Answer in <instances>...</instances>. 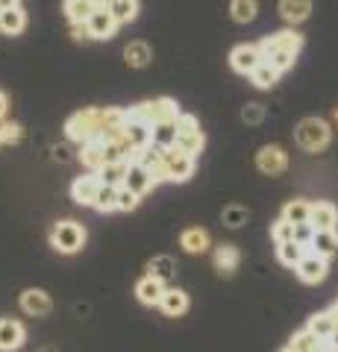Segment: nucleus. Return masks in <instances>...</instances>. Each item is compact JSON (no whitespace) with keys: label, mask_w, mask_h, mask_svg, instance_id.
Wrapping results in <instances>:
<instances>
[{"label":"nucleus","mask_w":338,"mask_h":352,"mask_svg":"<svg viewBox=\"0 0 338 352\" xmlns=\"http://www.w3.org/2000/svg\"><path fill=\"white\" fill-rule=\"evenodd\" d=\"M309 250L318 252V256H324V258L335 256L338 252V232L335 229H315V238H312Z\"/></svg>","instance_id":"nucleus-23"},{"label":"nucleus","mask_w":338,"mask_h":352,"mask_svg":"<svg viewBox=\"0 0 338 352\" xmlns=\"http://www.w3.org/2000/svg\"><path fill=\"white\" fill-rule=\"evenodd\" d=\"M94 208L97 212H115L118 208V188L115 185H101V191H97V200H94Z\"/></svg>","instance_id":"nucleus-37"},{"label":"nucleus","mask_w":338,"mask_h":352,"mask_svg":"<svg viewBox=\"0 0 338 352\" xmlns=\"http://www.w3.org/2000/svg\"><path fill=\"white\" fill-rule=\"evenodd\" d=\"M147 276H156V279H162V282H168L173 273H177V261H173L171 256H156L154 261L147 264Z\"/></svg>","instance_id":"nucleus-34"},{"label":"nucleus","mask_w":338,"mask_h":352,"mask_svg":"<svg viewBox=\"0 0 338 352\" xmlns=\"http://www.w3.org/2000/svg\"><path fill=\"white\" fill-rule=\"evenodd\" d=\"M294 270H297L300 282H306V285H318V282H324V279H326V270H330V267H326V258H324V256H318V252H312V250H309L306 256L300 258V264H297Z\"/></svg>","instance_id":"nucleus-9"},{"label":"nucleus","mask_w":338,"mask_h":352,"mask_svg":"<svg viewBox=\"0 0 338 352\" xmlns=\"http://www.w3.org/2000/svg\"><path fill=\"white\" fill-rule=\"evenodd\" d=\"M309 223L315 229H335V223H338V208L332 203H315L312 206V214H309Z\"/></svg>","instance_id":"nucleus-25"},{"label":"nucleus","mask_w":338,"mask_h":352,"mask_svg":"<svg viewBox=\"0 0 338 352\" xmlns=\"http://www.w3.org/2000/svg\"><path fill=\"white\" fill-rule=\"evenodd\" d=\"M294 59H297V53H291V50H271L268 56H265V62L274 65L279 74L288 71V68H294Z\"/></svg>","instance_id":"nucleus-39"},{"label":"nucleus","mask_w":338,"mask_h":352,"mask_svg":"<svg viewBox=\"0 0 338 352\" xmlns=\"http://www.w3.org/2000/svg\"><path fill=\"white\" fill-rule=\"evenodd\" d=\"M109 3H112V0H97V6H106V9H109Z\"/></svg>","instance_id":"nucleus-51"},{"label":"nucleus","mask_w":338,"mask_h":352,"mask_svg":"<svg viewBox=\"0 0 338 352\" xmlns=\"http://www.w3.org/2000/svg\"><path fill=\"white\" fill-rule=\"evenodd\" d=\"M21 308H24L27 314H32V317H45V314H50V308H53L50 294H45L41 288H30V291L21 294Z\"/></svg>","instance_id":"nucleus-14"},{"label":"nucleus","mask_w":338,"mask_h":352,"mask_svg":"<svg viewBox=\"0 0 338 352\" xmlns=\"http://www.w3.org/2000/svg\"><path fill=\"white\" fill-rule=\"evenodd\" d=\"M300 47H303V36H300V32H294V30L274 32V36L262 38V44H259L262 56H268L271 50H291V53H300Z\"/></svg>","instance_id":"nucleus-10"},{"label":"nucleus","mask_w":338,"mask_h":352,"mask_svg":"<svg viewBox=\"0 0 338 352\" xmlns=\"http://www.w3.org/2000/svg\"><path fill=\"white\" fill-rule=\"evenodd\" d=\"M94 9H101L97 6V0H65L62 3V12H65V18H68L71 24H85V21L92 18Z\"/></svg>","instance_id":"nucleus-21"},{"label":"nucleus","mask_w":338,"mask_h":352,"mask_svg":"<svg viewBox=\"0 0 338 352\" xmlns=\"http://www.w3.org/2000/svg\"><path fill=\"white\" fill-rule=\"evenodd\" d=\"M12 6H21V0H0V9H12Z\"/></svg>","instance_id":"nucleus-47"},{"label":"nucleus","mask_w":338,"mask_h":352,"mask_svg":"<svg viewBox=\"0 0 338 352\" xmlns=\"http://www.w3.org/2000/svg\"><path fill=\"white\" fill-rule=\"evenodd\" d=\"M124 185L129 191H136L138 197H145L147 191H154V176H150V170L145 168V164H138V162H129V170H127V179Z\"/></svg>","instance_id":"nucleus-13"},{"label":"nucleus","mask_w":338,"mask_h":352,"mask_svg":"<svg viewBox=\"0 0 338 352\" xmlns=\"http://www.w3.org/2000/svg\"><path fill=\"white\" fill-rule=\"evenodd\" d=\"M238 261H242V252H238V247H233V244H221L215 250V267L221 270V273H235V267H238Z\"/></svg>","instance_id":"nucleus-27"},{"label":"nucleus","mask_w":338,"mask_h":352,"mask_svg":"<svg viewBox=\"0 0 338 352\" xmlns=\"http://www.w3.org/2000/svg\"><path fill=\"white\" fill-rule=\"evenodd\" d=\"M53 153H56V159H59V162H65V159H68V150H65V147H56Z\"/></svg>","instance_id":"nucleus-49"},{"label":"nucleus","mask_w":338,"mask_h":352,"mask_svg":"<svg viewBox=\"0 0 338 352\" xmlns=\"http://www.w3.org/2000/svg\"><path fill=\"white\" fill-rule=\"evenodd\" d=\"M306 329L309 332L318 338V340H330L332 338V332H335V320H332V314L330 311H318V314H312L309 317V323H306Z\"/></svg>","instance_id":"nucleus-28"},{"label":"nucleus","mask_w":338,"mask_h":352,"mask_svg":"<svg viewBox=\"0 0 338 352\" xmlns=\"http://www.w3.org/2000/svg\"><path fill=\"white\" fill-rule=\"evenodd\" d=\"M262 62H265V56H262L259 44H238V47H233V53H230L233 71L235 74H244V76L253 74Z\"/></svg>","instance_id":"nucleus-7"},{"label":"nucleus","mask_w":338,"mask_h":352,"mask_svg":"<svg viewBox=\"0 0 338 352\" xmlns=\"http://www.w3.org/2000/svg\"><path fill=\"white\" fill-rule=\"evenodd\" d=\"M24 344V326L18 320H0V352H15Z\"/></svg>","instance_id":"nucleus-17"},{"label":"nucleus","mask_w":338,"mask_h":352,"mask_svg":"<svg viewBox=\"0 0 338 352\" xmlns=\"http://www.w3.org/2000/svg\"><path fill=\"white\" fill-rule=\"evenodd\" d=\"M83 241H85V229L80 223H74V220H62L50 232V244L56 252H77L83 247Z\"/></svg>","instance_id":"nucleus-5"},{"label":"nucleus","mask_w":338,"mask_h":352,"mask_svg":"<svg viewBox=\"0 0 338 352\" xmlns=\"http://www.w3.org/2000/svg\"><path fill=\"white\" fill-rule=\"evenodd\" d=\"M159 308H162V311H165L168 317H182L185 311H189V294L180 291V288H171V291L162 294Z\"/></svg>","instance_id":"nucleus-22"},{"label":"nucleus","mask_w":338,"mask_h":352,"mask_svg":"<svg viewBox=\"0 0 338 352\" xmlns=\"http://www.w3.org/2000/svg\"><path fill=\"white\" fill-rule=\"evenodd\" d=\"M230 15L238 24H250L259 15V0H230Z\"/></svg>","instance_id":"nucleus-31"},{"label":"nucleus","mask_w":338,"mask_h":352,"mask_svg":"<svg viewBox=\"0 0 338 352\" xmlns=\"http://www.w3.org/2000/svg\"><path fill=\"white\" fill-rule=\"evenodd\" d=\"M256 168L268 176H279L282 170L288 168V153L282 150L279 144H265L256 153Z\"/></svg>","instance_id":"nucleus-8"},{"label":"nucleus","mask_w":338,"mask_h":352,"mask_svg":"<svg viewBox=\"0 0 338 352\" xmlns=\"http://www.w3.org/2000/svg\"><path fill=\"white\" fill-rule=\"evenodd\" d=\"M71 30H74V38H77V41L92 38V32H89V27H85V24H71Z\"/></svg>","instance_id":"nucleus-46"},{"label":"nucleus","mask_w":338,"mask_h":352,"mask_svg":"<svg viewBox=\"0 0 338 352\" xmlns=\"http://www.w3.org/2000/svg\"><path fill=\"white\" fill-rule=\"evenodd\" d=\"M101 126H103V109H83V112H74L68 118L65 135L74 144H85L92 138H101Z\"/></svg>","instance_id":"nucleus-2"},{"label":"nucleus","mask_w":338,"mask_h":352,"mask_svg":"<svg viewBox=\"0 0 338 352\" xmlns=\"http://www.w3.org/2000/svg\"><path fill=\"white\" fill-rule=\"evenodd\" d=\"M279 15L286 24H303L312 15V0H279Z\"/></svg>","instance_id":"nucleus-18"},{"label":"nucleus","mask_w":338,"mask_h":352,"mask_svg":"<svg viewBox=\"0 0 338 352\" xmlns=\"http://www.w3.org/2000/svg\"><path fill=\"white\" fill-rule=\"evenodd\" d=\"M165 291H168L165 282L156 279V276H145V279L136 285V296L145 305H159L162 302V294H165Z\"/></svg>","instance_id":"nucleus-20"},{"label":"nucleus","mask_w":338,"mask_h":352,"mask_svg":"<svg viewBox=\"0 0 338 352\" xmlns=\"http://www.w3.org/2000/svg\"><path fill=\"white\" fill-rule=\"evenodd\" d=\"M109 12L115 15L118 24H133L138 18V0H112V3H109Z\"/></svg>","instance_id":"nucleus-32"},{"label":"nucleus","mask_w":338,"mask_h":352,"mask_svg":"<svg viewBox=\"0 0 338 352\" xmlns=\"http://www.w3.org/2000/svg\"><path fill=\"white\" fill-rule=\"evenodd\" d=\"M80 162L89 170H101L106 164V141L92 138V141H85V144H80Z\"/></svg>","instance_id":"nucleus-15"},{"label":"nucleus","mask_w":338,"mask_h":352,"mask_svg":"<svg viewBox=\"0 0 338 352\" xmlns=\"http://www.w3.org/2000/svg\"><path fill=\"white\" fill-rule=\"evenodd\" d=\"M312 238H315V226L309 223V220H306V223H294V241H297V244H312Z\"/></svg>","instance_id":"nucleus-45"},{"label":"nucleus","mask_w":338,"mask_h":352,"mask_svg":"<svg viewBox=\"0 0 338 352\" xmlns=\"http://www.w3.org/2000/svg\"><path fill=\"white\" fill-rule=\"evenodd\" d=\"M27 30V12L21 6L0 9V32L3 36H21Z\"/></svg>","instance_id":"nucleus-16"},{"label":"nucleus","mask_w":338,"mask_h":352,"mask_svg":"<svg viewBox=\"0 0 338 352\" xmlns=\"http://www.w3.org/2000/svg\"><path fill=\"white\" fill-rule=\"evenodd\" d=\"M324 352H338V349H335V346H330V344H326V346H324Z\"/></svg>","instance_id":"nucleus-52"},{"label":"nucleus","mask_w":338,"mask_h":352,"mask_svg":"<svg viewBox=\"0 0 338 352\" xmlns=\"http://www.w3.org/2000/svg\"><path fill=\"white\" fill-rule=\"evenodd\" d=\"M332 118H335V124H338V106H335V115Z\"/></svg>","instance_id":"nucleus-53"},{"label":"nucleus","mask_w":338,"mask_h":352,"mask_svg":"<svg viewBox=\"0 0 338 352\" xmlns=\"http://www.w3.org/2000/svg\"><path fill=\"white\" fill-rule=\"evenodd\" d=\"M326 344H330V346H335V349H338V329H335V332H332V338H330V340H326Z\"/></svg>","instance_id":"nucleus-50"},{"label":"nucleus","mask_w":338,"mask_h":352,"mask_svg":"<svg viewBox=\"0 0 338 352\" xmlns=\"http://www.w3.org/2000/svg\"><path fill=\"white\" fill-rule=\"evenodd\" d=\"M124 59L129 68H145V65H150V59H154V50H150V44H145V41H129L124 47Z\"/></svg>","instance_id":"nucleus-26"},{"label":"nucleus","mask_w":338,"mask_h":352,"mask_svg":"<svg viewBox=\"0 0 338 352\" xmlns=\"http://www.w3.org/2000/svg\"><path fill=\"white\" fill-rule=\"evenodd\" d=\"M250 80H253L256 88H262V91H268V88H274L277 80H279V71L274 68V65H268V62H262L259 68L250 74Z\"/></svg>","instance_id":"nucleus-33"},{"label":"nucleus","mask_w":338,"mask_h":352,"mask_svg":"<svg viewBox=\"0 0 338 352\" xmlns=\"http://www.w3.org/2000/svg\"><path fill=\"white\" fill-rule=\"evenodd\" d=\"M154 144L162 150L177 144V124H156L154 126Z\"/></svg>","instance_id":"nucleus-38"},{"label":"nucleus","mask_w":338,"mask_h":352,"mask_svg":"<svg viewBox=\"0 0 338 352\" xmlns=\"http://www.w3.org/2000/svg\"><path fill=\"white\" fill-rule=\"evenodd\" d=\"M101 185H103L101 176H77V179H74V185H71L74 203H80V206H94Z\"/></svg>","instance_id":"nucleus-12"},{"label":"nucleus","mask_w":338,"mask_h":352,"mask_svg":"<svg viewBox=\"0 0 338 352\" xmlns=\"http://www.w3.org/2000/svg\"><path fill=\"white\" fill-rule=\"evenodd\" d=\"M127 138H129V144H133L136 150H141V147L154 144V126L145 124V120L129 118L127 120Z\"/></svg>","instance_id":"nucleus-24"},{"label":"nucleus","mask_w":338,"mask_h":352,"mask_svg":"<svg viewBox=\"0 0 338 352\" xmlns=\"http://www.w3.org/2000/svg\"><path fill=\"white\" fill-rule=\"evenodd\" d=\"M262 118H265V106L247 103V106L242 109V120H244V124H262Z\"/></svg>","instance_id":"nucleus-44"},{"label":"nucleus","mask_w":338,"mask_h":352,"mask_svg":"<svg viewBox=\"0 0 338 352\" xmlns=\"http://www.w3.org/2000/svg\"><path fill=\"white\" fill-rule=\"evenodd\" d=\"M271 238L274 244H286V241H294V223H288L286 217H279L274 226H271Z\"/></svg>","instance_id":"nucleus-40"},{"label":"nucleus","mask_w":338,"mask_h":352,"mask_svg":"<svg viewBox=\"0 0 338 352\" xmlns=\"http://www.w3.org/2000/svg\"><path fill=\"white\" fill-rule=\"evenodd\" d=\"M3 115H6V94L0 91V120H3Z\"/></svg>","instance_id":"nucleus-48"},{"label":"nucleus","mask_w":338,"mask_h":352,"mask_svg":"<svg viewBox=\"0 0 338 352\" xmlns=\"http://www.w3.org/2000/svg\"><path fill=\"white\" fill-rule=\"evenodd\" d=\"M21 135H24V129L15 120H3L0 124V144H15V141H21Z\"/></svg>","instance_id":"nucleus-41"},{"label":"nucleus","mask_w":338,"mask_h":352,"mask_svg":"<svg viewBox=\"0 0 338 352\" xmlns=\"http://www.w3.org/2000/svg\"><path fill=\"white\" fill-rule=\"evenodd\" d=\"M177 147L185 150L194 159L203 153L206 135H203V129H200V124H198V118L194 115H180V120H177Z\"/></svg>","instance_id":"nucleus-4"},{"label":"nucleus","mask_w":338,"mask_h":352,"mask_svg":"<svg viewBox=\"0 0 338 352\" xmlns=\"http://www.w3.org/2000/svg\"><path fill=\"white\" fill-rule=\"evenodd\" d=\"M309 252L306 244H297V241H286V244H277V258L286 264V267H297L300 258Z\"/></svg>","instance_id":"nucleus-30"},{"label":"nucleus","mask_w":338,"mask_h":352,"mask_svg":"<svg viewBox=\"0 0 338 352\" xmlns=\"http://www.w3.org/2000/svg\"><path fill=\"white\" fill-rule=\"evenodd\" d=\"M294 138H297V144L309 153H318L330 144V124L321 118H303L297 129H294Z\"/></svg>","instance_id":"nucleus-3"},{"label":"nucleus","mask_w":338,"mask_h":352,"mask_svg":"<svg viewBox=\"0 0 338 352\" xmlns=\"http://www.w3.org/2000/svg\"><path fill=\"white\" fill-rule=\"evenodd\" d=\"M165 156V168H168V179L171 182H189L191 173H194V156H189L185 150H180L177 144L162 150Z\"/></svg>","instance_id":"nucleus-6"},{"label":"nucleus","mask_w":338,"mask_h":352,"mask_svg":"<svg viewBox=\"0 0 338 352\" xmlns=\"http://www.w3.org/2000/svg\"><path fill=\"white\" fill-rule=\"evenodd\" d=\"M224 223L233 226V229H238L242 223H247V208H242V206H226V208H224Z\"/></svg>","instance_id":"nucleus-43"},{"label":"nucleus","mask_w":338,"mask_h":352,"mask_svg":"<svg viewBox=\"0 0 338 352\" xmlns=\"http://www.w3.org/2000/svg\"><path fill=\"white\" fill-rule=\"evenodd\" d=\"M85 27H89L92 38H97V41H106V38H112V36H115L118 21H115V15L109 12L106 6H101V9H94L89 21H85Z\"/></svg>","instance_id":"nucleus-11"},{"label":"nucleus","mask_w":338,"mask_h":352,"mask_svg":"<svg viewBox=\"0 0 338 352\" xmlns=\"http://www.w3.org/2000/svg\"><path fill=\"white\" fill-rule=\"evenodd\" d=\"M127 170H129V162L127 159H121V162H106L101 170H97V176H101V182L103 185H124V179H127Z\"/></svg>","instance_id":"nucleus-29"},{"label":"nucleus","mask_w":338,"mask_h":352,"mask_svg":"<svg viewBox=\"0 0 338 352\" xmlns=\"http://www.w3.org/2000/svg\"><path fill=\"white\" fill-rule=\"evenodd\" d=\"M209 232L206 229H200V226H191V229H185V232L180 235V247L185 250V252H191V256H200V252H206L209 250Z\"/></svg>","instance_id":"nucleus-19"},{"label":"nucleus","mask_w":338,"mask_h":352,"mask_svg":"<svg viewBox=\"0 0 338 352\" xmlns=\"http://www.w3.org/2000/svg\"><path fill=\"white\" fill-rule=\"evenodd\" d=\"M138 200L141 197L136 191H129L127 185H118V208H121V212H133V208L138 206Z\"/></svg>","instance_id":"nucleus-42"},{"label":"nucleus","mask_w":338,"mask_h":352,"mask_svg":"<svg viewBox=\"0 0 338 352\" xmlns=\"http://www.w3.org/2000/svg\"><path fill=\"white\" fill-rule=\"evenodd\" d=\"M127 115L136 118V120H145V124H150V126H156V124H177L182 112H180L177 100H171V97H156V100H145V103H138L133 109H127Z\"/></svg>","instance_id":"nucleus-1"},{"label":"nucleus","mask_w":338,"mask_h":352,"mask_svg":"<svg viewBox=\"0 0 338 352\" xmlns=\"http://www.w3.org/2000/svg\"><path fill=\"white\" fill-rule=\"evenodd\" d=\"M312 214V206L306 200H291L286 208H282V217L288 220V223H306Z\"/></svg>","instance_id":"nucleus-35"},{"label":"nucleus","mask_w":338,"mask_h":352,"mask_svg":"<svg viewBox=\"0 0 338 352\" xmlns=\"http://www.w3.org/2000/svg\"><path fill=\"white\" fill-rule=\"evenodd\" d=\"M291 346H294V349H300V352H324L326 344L315 338L309 329H303V332H297V335L291 338Z\"/></svg>","instance_id":"nucleus-36"}]
</instances>
